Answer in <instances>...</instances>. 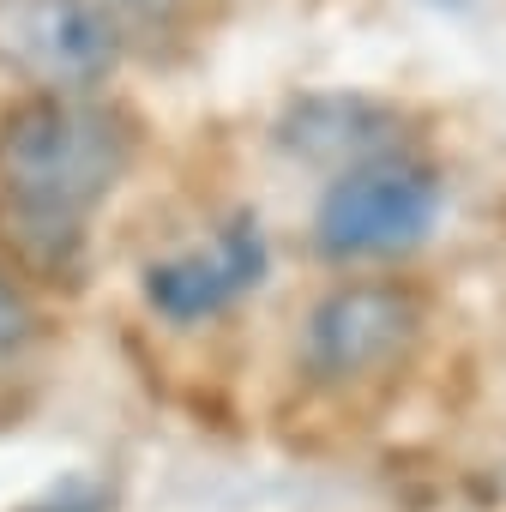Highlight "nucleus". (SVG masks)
Masks as SVG:
<instances>
[{"instance_id": "obj_1", "label": "nucleus", "mask_w": 506, "mask_h": 512, "mask_svg": "<svg viewBox=\"0 0 506 512\" xmlns=\"http://www.w3.org/2000/svg\"><path fill=\"white\" fill-rule=\"evenodd\" d=\"M127 151L133 139L109 109L55 91L7 121V133H0V181H7L13 211L31 229L73 235L85 211L121 181Z\"/></svg>"}, {"instance_id": "obj_2", "label": "nucleus", "mask_w": 506, "mask_h": 512, "mask_svg": "<svg viewBox=\"0 0 506 512\" xmlns=\"http://www.w3.org/2000/svg\"><path fill=\"white\" fill-rule=\"evenodd\" d=\"M440 217V181L404 157H368L344 169L314 217V241L332 260H392L428 241Z\"/></svg>"}, {"instance_id": "obj_3", "label": "nucleus", "mask_w": 506, "mask_h": 512, "mask_svg": "<svg viewBox=\"0 0 506 512\" xmlns=\"http://www.w3.org/2000/svg\"><path fill=\"white\" fill-rule=\"evenodd\" d=\"M0 61L49 91H85L115 73L121 37L103 0H0Z\"/></svg>"}, {"instance_id": "obj_4", "label": "nucleus", "mask_w": 506, "mask_h": 512, "mask_svg": "<svg viewBox=\"0 0 506 512\" xmlns=\"http://www.w3.org/2000/svg\"><path fill=\"white\" fill-rule=\"evenodd\" d=\"M416 326H422V314L398 284H338L308 314L302 356L326 386H356V380L392 368L410 350Z\"/></svg>"}, {"instance_id": "obj_5", "label": "nucleus", "mask_w": 506, "mask_h": 512, "mask_svg": "<svg viewBox=\"0 0 506 512\" xmlns=\"http://www.w3.org/2000/svg\"><path fill=\"white\" fill-rule=\"evenodd\" d=\"M266 272V235L260 217H235L229 229L211 235V247H193L181 260H163L145 272V296L157 314L169 320H205L217 308H229L235 296H247Z\"/></svg>"}, {"instance_id": "obj_6", "label": "nucleus", "mask_w": 506, "mask_h": 512, "mask_svg": "<svg viewBox=\"0 0 506 512\" xmlns=\"http://www.w3.org/2000/svg\"><path fill=\"white\" fill-rule=\"evenodd\" d=\"M380 133H386V121H380L368 103H350V97H314V103H302L290 145H296L302 157H320V163L332 157V163L356 169V163L380 157Z\"/></svg>"}, {"instance_id": "obj_7", "label": "nucleus", "mask_w": 506, "mask_h": 512, "mask_svg": "<svg viewBox=\"0 0 506 512\" xmlns=\"http://www.w3.org/2000/svg\"><path fill=\"white\" fill-rule=\"evenodd\" d=\"M19 332H25V302H19L7 284H0V350H7Z\"/></svg>"}, {"instance_id": "obj_8", "label": "nucleus", "mask_w": 506, "mask_h": 512, "mask_svg": "<svg viewBox=\"0 0 506 512\" xmlns=\"http://www.w3.org/2000/svg\"><path fill=\"white\" fill-rule=\"evenodd\" d=\"M115 7H127V13H163V7H175V0H115Z\"/></svg>"}]
</instances>
